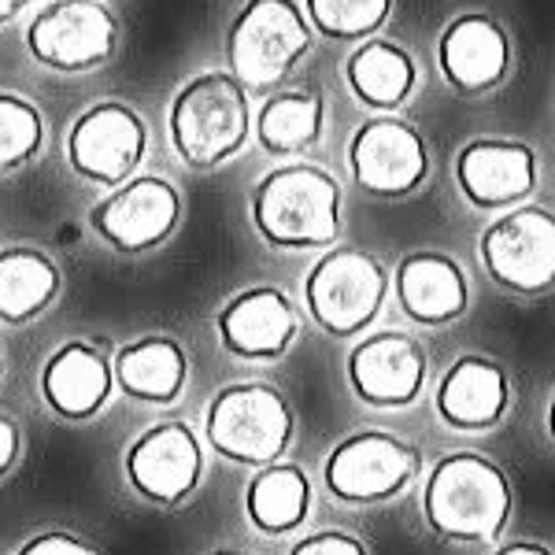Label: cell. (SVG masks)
Returning <instances> with one entry per match:
<instances>
[{
	"label": "cell",
	"instance_id": "cell-4",
	"mask_svg": "<svg viewBox=\"0 0 555 555\" xmlns=\"http://www.w3.org/2000/svg\"><path fill=\"white\" fill-rule=\"evenodd\" d=\"M204 434L222 460L237 467H267L289 452L297 437V415L274 385L234 382L211 397Z\"/></svg>",
	"mask_w": 555,
	"mask_h": 555
},
{
	"label": "cell",
	"instance_id": "cell-23",
	"mask_svg": "<svg viewBox=\"0 0 555 555\" xmlns=\"http://www.w3.org/2000/svg\"><path fill=\"white\" fill-rule=\"evenodd\" d=\"M64 274L56 259L34 245L0 248V322L26 326L60 300Z\"/></svg>",
	"mask_w": 555,
	"mask_h": 555
},
{
	"label": "cell",
	"instance_id": "cell-26",
	"mask_svg": "<svg viewBox=\"0 0 555 555\" xmlns=\"http://www.w3.org/2000/svg\"><path fill=\"white\" fill-rule=\"evenodd\" d=\"M44 149V115L26 96L0 89V178L23 171Z\"/></svg>",
	"mask_w": 555,
	"mask_h": 555
},
{
	"label": "cell",
	"instance_id": "cell-17",
	"mask_svg": "<svg viewBox=\"0 0 555 555\" xmlns=\"http://www.w3.org/2000/svg\"><path fill=\"white\" fill-rule=\"evenodd\" d=\"M437 64H441L444 82L455 93H492L512 75V38L492 15H455L441 30V41H437Z\"/></svg>",
	"mask_w": 555,
	"mask_h": 555
},
{
	"label": "cell",
	"instance_id": "cell-10",
	"mask_svg": "<svg viewBox=\"0 0 555 555\" xmlns=\"http://www.w3.org/2000/svg\"><path fill=\"white\" fill-rule=\"evenodd\" d=\"M182 190L164 175H133L89 211V227L122 256H145L182 227Z\"/></svg>",
	"mask_w": 555,
	"mask_h": 555
},
{
	"label": "cell",
	"instance_id": "cell-1",
	"mask_svg": "<svg viewBox=\"0 0 555 555\" xmlns=\"http://www.w3.org/2000/svg\"><path fill=\"white\" fill-rule=\"evenodd\" d=\"M515 492L507 474L481 452H452L437 460L423 486V518L441 541L492 544L507 530Z\"/></svg>",
	"mask_w": 555,
	"mask_h": 555
},
{
	"label": "cell",
	"instance_id": "cell-33",
	"mask_svg": "<svg viewBox=\"0 0 555 555\" xmlns=\"http://www.w3.org/2000/svg\"><path fill=\"white\" fill-rule=\"evenodd\" d=\"M548 437L555 441V392H552V400H548Z\"/></svg>",
	"mask_w": 555,
	"mask_h": 555
},
{
	"label": "cell",
	"instance_id": "cell-35",
	"mask_svg": "<svg viewBox=\"0 0 555 555\" xmlns=\"http://www.w3.org/2000/svg\"><path fill=\"white\" fill-rule=\"evenodd\" d=\"M0 378H4V356H0Z\"/></svg>",
	"mask_w": 555,
	"mask_h": 555
},
{
	"label": "cell",
	"instance_id": "cell-9",
	"mask_svg": "<svg viewBox=\"0 0 555 555\" xmlns=\"http://www.w3.org/2000/svg\"><path fill=\"white\" fill-rule=\"evenodd\" d=\"M481 267L500 289L541 297L555 285V211L515 204L478 241Z\"/></svg>",
	"mask_w": 555,
	"mask_h": 555
},
{
	"label": "cell",
	"instance_id": "cell-28",
	"mask_svg": "<svg viewBox=\"0 0 555 555\" xmlns=\"http://www.w3.org/2000/svg\"><path fill=\"white\" fill-rule=\"evenodd\" d=\"M15 555H104L96 548L93 541L78 533H67V530H44V533H34L30 541L20 544Z\"/></svg>",
	"mask_w": 555,
	"mask_h": 555
},
{
	"label": "cell",
	"instance_id": "cell-14",
	"mask_svg": "<svg viewBox=\"0 0 555 555\" xmlns=\"http://www.w3.org/2000/svg\"><path fill=\"white\" fill-rule=\"evenodd\" d=\"M348 385L371 408H408L418 400L429 374L426 348L404 330H378L348 352Z\"/></svg>",
	"mask_w": 555,
	"mask_h": 555
},
{
	"label": "cell",
	"instance_id": "cell-3",
	"mask_svg": "<svg viewBox=\"0 0 555 555\" xmlns=\"http://www.w3.org/2000/svg\"><path fill=\"white\" fill-rule=\"evenodd\" d=\"M253 119V96L230 70H201L178 86L167 130L182 164L211 171L248 145Z\"/></svg>",
	"mask_w": 555,
	"mask_h": 555
},
{
	"label": "cell",
	"instance_id": "cell-13",
	"mask_svg": "<svg viewBox=\"0 0 555 555\" xmlns=\"http://www.w3.org/2000/svg\"><path fill=\"white\" fill-rule=\"evenodd\" d=\"M122 470L141 500L156 507H178L193 496L204 478V444L190 423L167 418L133 437Z\"/></svg>",
	"mask_w": 555,
	"mask_h": 555
},
{
	"label": "cell",
	"instance_id": "cell-21",
	"mask_svg": "<svg viewBox=\"0 0 555 555\" xmlns=\"http://www.w3.org/2000/svg\"><path fill=\"white\" fill-rule=\"evenodd\" d=\"M115 385L141 404H175L190 382V356L167 334H149L122 345L112 360Z\"/></svg>",
	"mask_w": 555,
	"mask_h": 555
},
{
	"label": "cell",
	"instance_id": "cell-24",
	"mask_svg": "<svg viewBox=\"0 0 555 555\" xmlns=\"http://www.w3.org/2000/svg\"><path fill=\"white\" fill-rule=\"evenodd\" d=\"M311 515V481L297 463L256 467L245 489V518L267 537L297 533Z\"/></svg>",
	"mask_w": 555,
	"mask_h": 555
},
{
	"label": "cell",
	"instance_id": "cell-2",
	"mask_svg": "<svg viewBox=\"0 0 555 555\" xmlns=\"http://www.w3.org/2000/svg\"><path fill=\"white\" fill-rule=\"evenodd\" d=\"M256 234L282 253L326 248L341 234V185L315 164H285L256 182L248 201Z\"/></svg>",
	"mask_w": 555,
	"mask_h": 555
},
{
	"label": "cell",
	"instance_id": "cell-32",
	"mask_svg": "<svg viewBox=\"0 0 555 555\" xmlns=\"http://www.w3.org/2000/svg\"><path fill=\"white\" fill-rule=\"evenodd\" d=\"M30 4H38V0H0V26L15 23Z\"/></svg>",
	"mask_w": 555,
	"mask_h": 555
},
{
	"label": "cell",
	"instance_id": "cell-34",
	"mask_svg": "<svg viewBox=\"0 0 555 555\" xmlns=\"http://www.w3.org/2000/svg\"><path fill=\"white\" fill-rule=\"evenodd\" d=\"M208 555H253V552H241V548H215Z\"/></svg>",
	"mask_w": 555,
	"mask_h": 555
},
{
	"label": "cell",
	"instance_id": "cell-16",
	"mask_svg": "<svg viewBox=\"0 0 555 555\" xmlns=\"http://www.w3.org/2000/svg\"><path fill=\"white\" fill-rule=\"evenodd\" d=\"M455 185L481 211L515 208L537 190V152L526 141L474 138L455 156Z\"/></svg>",
	"mask_w": 555,
	"mask_h": 555
},
{
	"label": "cell",
	"instance_id": "cell-30",
	"mask_svg": "<svg viewBox=\"0 0 555 555\" xmlns=\"http://www.w3.org/2000/svg\"><path fill=\"white\" fill-rule=\"evenodd\" d=\"M20 455H23V434H20V426H15L12 415H4V411H0V478H8V474L15 470Z\"/></svg>",
	"mask_w": 555,
	"mask_h": 555
},
{
	"label": "cell",
	"instance_id": "cell-11",
	"mask_svg": "<svg viewBox=\"0 0 555 555\" xmlns=\"http://www.w3.org/2000/svg\"><path fill=\"white\" fill-rule=\"evenodd\" d=\"M149 152V127L138 107L122 101L89 104L67 133V167L89 185L115 190L138 175Z\"/></svg>",
	"mask_w": 555,
	"mask_h": 555
},
{
	"label": "cell",
	"instance_id": "cell-12",
	"mask_svg": "<svg viewBox=\"0 0 555 555\" xmlns=\"http://www.w3.org/2000/svg\"><path fill=\"white\" fill-rule=\"evenodd\" d=\"M348 167L363 193L400 201L423 190L429 175L426 138L397 115H374L348 141Z\"/></svg>",
	"mask_w": 555,
	"mask_h": 555
},
{
	"label": "cell",
	"instance_id": "cell-22",
	"mask_svg": "<svg viewBox=\"0 0 555 555\" xmlns=\"http://www.w3.org/2000/svg\"><path fill=\"white\" fill-rule=\"evenodd\" d=\"M345 82L360 104L374 107L378 115H392L415 93L418 64L404 44L389 38H363L345 64Z\"/></svg>",
	"mask_w": 555,
	"mask_h": 555
},
{
	"label": "cell",
	"instance_id": "cell-6",
	"mask_svg": "<svg viewBox=\"0 0 555 555\" xmlns=\"http://www.w3.org/2000/svg\"><path fill=\"white\" fill-rule=\"evenodd\" d=\"M389 274L363 248H330L315 259V267L304 278V308L311 322L330 337L363 334L378 319Z\"/></svg>",
	"mask_w": 555,
	"mask_h": 555
},
{
	"label": "cell",
	"instance_id": "cell-8",
	"mask_svg": "<svg viewBox=\"0 0 555 555\" xmlns=\"http://www.w3.org/2000/svg\"><path fill=\"white\" fill-rule=\"evenodd\" d=\"M26 52L56 75H86L119 52V20L104 0H52L26 23Z\"/></svg>",
	"mask_w": 555,
	"mask_h": 555
},
{
	"label": "cell",
	"instance_id": "cell-15",
	"mask_svg": "<svg viewBox=\"0 0 555 555\" xmlns=\"http://www.w3.org/2000/svg\"><path fill=\"white\" fill-rule=\"evenodd\" d=\"M297 308L278 285H253V289L234 293L215 315V334L219 345L234 360L271 363L289 352L297 341Z\"/></svg>",
	"mask_w": 555,
	"mask_h": 555
},
{
	"label": "cell",
	"instance_id": "cell-27",
	"mask_svg": "<svg viewBox=\"0 0 555 555\" xmlns=\"http://www.w3.org/2000/svg\"><path fill=\"white\" fill-rule=\"evenodd\" d=\"M300 8L311 30L334 41L374 38L392 15V0H304Z\"/></svg>",
	"mask_w": 555,
	"mask_h": 555
},
{
	"label": "cell",
	"instance_id": "cell-25",
	"mask_svg": "<svg viewBox=\"0 0 555 555\" xmlns=\"http://www.w3.org/2000/svg\"><path fill=\"white\" fill-rule=\"evenodd\" d=\"M322 130H326V101L311 86L267 96L253 119L256 141L271 156H297V152L315 149Z\"/></svg>",
	"mask_w": 555,
	"mask_h": 555
},
{
	"label": "cell",
	"instance_id": "cell-7",
	"mask_svg": "<svg viewBox=\"0 0 555 555\" xmlns=\"http://www.w3.org/2000/svg\"><path fill=\"white\" fill-rule=\"evenodd\" d=\"M423 470V455L404 437L385 429H360L334 444L322 463V481L330 496L352 507L385 504L400 496Z\"/></svg>",
	"mask_w": 555,
	"mask_h": 555
},
{
	"label": "cell",
	"instance_id": "cell-18",
	"mask_svg": "<svg viewBox=\"0 0 555 555\" xmlns=\"http://www.w3.org/2000/svg\"><path fill=\"white\" fill-rule=\"evenodd\" d=\"M437 415L444 426L463 434H481L507 418L512 408V378L507 366L492 356L467 352L441 374V385L434 392Z\"/></svg>",
	"mask_w": 555,
	"mask_h": 555
},
{
	"label": "cell",
	"instance_id": "cell-5",
	"mask_svg": "<svg viewBox=\"0 0 555 555\" xmlns=\"http://www.w3.org/2000/svg\"><path fill=\"white\" fill-rule=\"evenodd\" d=\"M311 49V23L297 0H245L227 30L230 75L248 93H271Z\"/></svg>",
	"mask_w": 555,
	"mask_h": 555
},
{
	"label": "cell",
	"instance_id": "cell-20",
	"mask_svg": "<svg viewBox=\"0 0 555 555\" xmlns=\"http://www.w3.org/2000/svg\"><path fill=\"white\" fill-rule=\"evenodd\" d=\"M400 311L418 326H449L467 311L470 282L463 267L444 253H408L392 274Z\"/></svg>",
	"mask_w": 555,
	"mask_h": 555
},
{
	"label": "cell",
	"instance_id": "cell-29",
	"mask_svg": "<svg viewBox=\"0 0 555 555\" xmlns=\"http://www.w3.org/2000/svg\"><path fill=\"white\" fill-rule=\"evenodd\" d=\"M289 555H371V552H366V544L356 533L319 530V533L300 537Z\"/></svg>",
	"mask_w": 555,
	"mask_h": 555
},
{
	"label": "cell",
	"instance_id": "cell-31",
	"mask_svg": "<svg viewBox=\"0 0 555 555\" xmlns=\"http://www.w3.org/2000/svg\"><path fill=\"white\" fill-rule=\"evenodd\" d=\"M492 555H555V552L541 541H512V544H504V548H496Z\"/></svg>",
	"mask_w": 555,
	"mask_h": 555
},
{
	"label": "cell",
	"instance_id": "cell-19",
	"mask_svg": "<svg viewBox=\"0 0 555 555\" xmlns=\"http://www.w3.org/2000/svg\"><path fill=\"white\" fill-rule=\"evenodd\" d=\"M44 408L64 423H86L104 411L115 389V371L104 348L89 341H67L44 360L38 378Z\"/></svg>",
	"mask_w": 555,
	"mask_h": 555
}]
</instances>
